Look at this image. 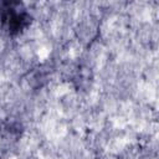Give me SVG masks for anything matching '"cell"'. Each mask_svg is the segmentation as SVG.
Wrapping results in <instances>:
<instances>
[{"label": "cell", "instance_id": "6da1fadb", "mask_svg": "<svg viewBox=\"0 0 159 159\" xmlns=\"http://www.w3.org/2000/svg\"><path fill=\"white\" fill-rule=\"evenodd\" d=\"M1 9V21L5 26V30L10 35L19 34L22 29H25L30 22V16L21 9L19 2H4Z\"/></svg>", "mask_w": 159, "mask_h": 159}]
</instances>
